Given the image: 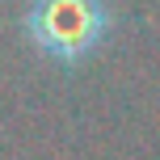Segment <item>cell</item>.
<instances>
[{"mask_svg":"<svg viewBox=\"0 0 160 160\" xmlns=\"http://www.w3.org/2000/svg\"><path fill=\"white\" fill-rule=\"evenodd\" d=\"M114 30L110 0H25L21 34L59 68H76L101 51Z\"/></svg>","mask_w":160,"mask_h":160,"instance_id":"cell-1","label":"cell"}]
</instances>
